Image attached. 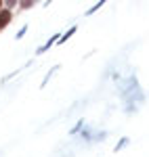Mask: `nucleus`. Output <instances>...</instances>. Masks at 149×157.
<instances>
[{
    "mask_svg": "<svg viewBox=\"0 0 149 157\" xmlns=\"http://www.w3.org/2000/svg\"><path fill=\"white\" fill-rule=\"evenodd\" d=\"M2 4H4V0H0V9H2Z\"/></svg>",
    "mask_w": 149,
    "mask_h": 157,
    "instance_id": "14",
    "label": "nucleus"
},
{
    "mask_svg": "<svg viewBox=\"0 0 149 157\" xmlns=\"http://www.w3.org/2000/svg\"><path fill=\"white\" fill-rule=\"evenodd\" d=\"M105 138H107V132H99L92 136V140H105Z\"/></svg>",
    "mask_w": 149,
    "mask_h": 157,
    "instance_id": "12",
    "label": "nucleus"
},
{
    "mask_svg": "<svg viewBox=\"0 0 149 157\" xmlns=\"http://www.w3.org/2000/svg\"><path fill=\"white\" fill-rule=\"evenodd\" d=\"M50 2H53V0H44V6H50Z\"/></svg>",
    "mask_w": 149,
    "mask_h": 157,
    "instance_id": "13",
    "label": "nucleus"
},
{
    "mask_svg": "<svg viewBox=\"0 0 149 157\" xmlns=\"http://www.w3.org/2000/svg\"><path fill=\"white\" fill-rule=\"evenodd\" d=\"M25 67H27V65H23L21 69H15V71H11V73H9V75H4V78H2V84H6L9 80H13V78H17V73H19V71H23Z\"/></svg>",
    "mask_w": 149,
    "mask_h": 157,
    "instance_id": "7",
    "label": "nucleus"
},
{
    "mask_svg": "<svg viewBox=\"0 0 149 157\" xmlns=\"http://www.w3.org/2000/svg\"><path fill=\"white\" fill-rule=\"evenodd\" d=\"M11 21H13V9L2 6V9H0V29H4Z\"/></svg>",
    "mask_w": 149,
    "mask_h": 157,
    "instance_id": "1",
    "label": "nucleus"
},
{
    "mask_svg": "<svg viewBox=\"0 0 149 157\" xmlns=\"http://www.w3.org/2000/svg\"><path fill=\"white\" fill-rule=\"evenodd\" d=\"M34 4H36V0H19V9L21 11H29Z\"/></svg>",
    "mask_w": 149,
    "mask_h": 157,
    "instance_id": "6",
    "label": "nucleus"
},
{
    "mask_svg": "<svg viewBox=\"0 0 149 157\" xmlns=\"http://www.w3.org/2000/svg\"><path fill=\"white\" fill-rule=\"evenodd\" d=\"M59 36H61V34H55V36L50 38V40H46V42H44V44H42L40 48H36V55H38V57H40V55H44L46 50H50V48H53V46L57 44V40H59Z\"/></svg>",
    "mask_w": 149,
    "mask_h": 157,
    "instance_id": "2",
    "label": "nucleus"
},
{
    "mask_svg": "<svg viewBox=\"0 0 149 157\" xmlns=\"http://www.w3.org/2000/svg\"><path fill=\"white\" fill-rule=\"evenodd\" d=\"M76 32H78V25H72V27H69V29H67L65 34H61V36H59V40H57V44H65V42H67L69 38L74 36Z\"/></svg>",
    "mask_w": 149,
    "mask_h": 157,
    "instance_id": "4",
    "label": "nucleus"
},
{
    "mask_svg": "<svg viewBox=\"0 0 149 157\" xmlns=\"http://www.w3.org/2000/svg\"><path fill=\"white\" fill-rule=\"evenodd\" d=\"M25 34H27V25H23V27H21V29L17 32V36H15V38H17V40H21V38H23Z\"/></svg>",
    "mask_w": 149,
    "mask_h": 157,
    "instance_id": "11",
    "label": "nucleus"
},
{
    "mask_svg": "<svg viewBox=\"0 0 149 157\" xmlns=\"http://www.w3.org/2000/svg\"><path fill=\"white\" fill-rule=\"evenodd\" d=\"M105 2H107V0H99V2H95V4H92V6H90V9H88V11L84 13V15H86V17H90V15H95V13L99 11V9L103 6V4H105Z\"/></svg>",
    "mask_w": 149,
    "mask_h": 157,
    "instance_id": "5",
    "label": "nucleus"
},
{
    "mask_svg": "<svg viewBox=\"0 0 149 157\" xmlns=\"http://www.w3.org/2000/svg\"><path fill=\"white\" fill-rule=\"evenodd\" d=\"M17 4H19V0H4V6L6 9H15Z\"/></svg>",
    "mask_w": 149,
    "mask_h": 157,
    "instance_id": "10",
    "label": "nucleus"
},
{
    "mask_svg": "<svg viewBox=\"0 0 149 157\" xmlns=\"http://www.w3.org/2000/svg\"><path fill=\"white\" fill-rule=\"evenodd\" d=\"M82 126H84V120H80V121H78V124H76L74 128L69 130V134H72V136H74V134H80V130H82Z\"/></svg>",
    "mask_w": 149,
    "mask_h": 157,
    "instance_id": "9",
    "label": "nucleus"
},
{
    "mask_svg": "<svg viewBox=\"0 0 149 157\" xmlns=\"http://www.w3.org/2000/svg\"><path fill=\"white\" fill-rule=\"evenodd\" d=\"M59 69H61V65H53V67H50V71H46L44 80H42V84H40V88H46V86H49V82H50V78L59 71Z\"/></svg>",
    "mask_w": 149,
    "mask_h": 157,
    "instance_id": "3",
    "label": "nucleus"
},
{
    "mask_svg": "<svg viewBox=\"0 0 149 157\" xmlns=\"http://www.w3.org/2000/svg\"><path fill=\"white\" fill-rule=\"evenodd\" d=\"M128 143H130V138H128V136H124V138H120V140H118V145H116V149H113V151H116V153H118V151H122V149H124V147L128 145Z\"/></svg>",
    "mask_w": 149,
    "mask_h": 157,
    "instance_id": "8",
    "label": "nucleus"
}]
</instances>
